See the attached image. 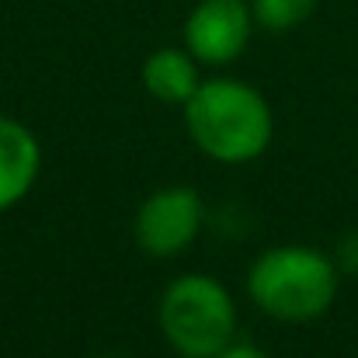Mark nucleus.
Masks as SVG:
<instances>
[{
  "label": "nucleus",
  "instance_id": "1",
  "mask_svg": "<svg viewBox=\"0 0 358 358\" xmlns=\"http://www.w3.org/2000/svg\"><path fill=\"white\" fill-rule=\"evenodd\" d=\"M185 125L195 146L220 164H247L271 143V108L250 84L202 80L185 101Z\"/></svg>",
  "mask_w": 358,
  "mask_h": 358
},
{
  "label": "nucleus",
  "instance_id": "2",
  "mask_svg": "<svg viewBox=\"0 0 358 358\" xmlns=\"http://www.w3.org/2000/svg\"><path fill=\"white\" fill-rule=\"evenodd\" d=\"M247 292L268 317L306 324L331 310L338 296V264L313 247H271L254 261Z\"/></svg>",
  "mask_w": 358,
  "mask_h": 358
},
{
  "label": "nucleus",
  "instance_id": "3",
  "mask_svg": "<svg viewBox=\"0 0 358 358\" xmlns=\"http://www.w3.org/2000/svg\"><path fill=\"white\" fill-rule=\"evenodd\" d=\"M160 331L181 358H216L234 345L237 306L216 278L181 275L164 289Z\"/></svg>",
  "mask_w": 358,
  "mask_h": 358
},
{
  "label": "nucleus",
  "instance_id": "4",
  "mask_svg": "<svg viewBox=\"0 0 358 358\" xmlns=\"http://www.w3.org/2000/svg\"><path fill=\"white\" fill-rule=\"evenodd\" d=\"M202 216H206V206L199 192L185 185L160 188L136 213V240L153 257H174L195 240Z\"/></svg>",
  "mask_w": 358,
  "mask_h": 358
},
{
  "label": "nucleus",
  "instance_id": "5",
  "mask_svg": "<svg viewBox=\"0 0 358 358\" xmlns=\"http://www.w3.org/2000/svg\"><path fill=\"white\" fill-rule=\"evenodd\" d=\"M254 10L247 0H199L185 21V45L199 63H234L250 42Z\"/></svg>",
  "mask_w": 358,
  "mask_h": 358
},
{
  "label": "nucleus",
  "instance_id": "6",
  "mask_svg": "<svg viewBox=\"0 0 358 358\" xmlns=\"http://www.w3.org/2000/svg\"><path fill=\"white\" fill-rule=\"evenodd\" d=\"M38 164L42 150L31 129H24L14 119H0V213L17 206L31 192Z\"/></svg>",
  "mask_w": 358,
  "mask_h": 358
},
{
  "label": "nucleus",
  "instance_id": "7",
  "mask_svg": "<svg viewBox=\"0 0 358 358\" xmlns=\"http://www.w3.org/2000/svg\"><path fill=\"white\" fill-rule=\"evenodd\" d=\"M199 59L188 49H157L150 52V59L143 63V87L150 91V98H157L160 105H181L195 94L199 87Z\"/></svg>",
  "mask_w": 358,
  "mask_h": 358
},
{
  "label": "nucleus",
  "instance_id": "8",
  "mask_svg": "<svg viewBox=\"0 0 358 358\" xmlns=\"http://www.w3.org/2000/svg\"><path fill=\"white\" fill-rule=\"evenodd\" d=\"M250 10H254V24L268 31H292L313 17L317 0H250Z\"/></svg>",
  "mask_w": 358,
  "mask_h": 358
},
{
  "label": "nucleus",
  "instance_id": "9",
  "mask_svg": "<svg viewBox=\"0 0 358 358\" xmlns=\"http://www.w3.org/2000/svg\"><path fill=\"white\" fill-rule=\"evenodd\" d=\"M338 264L348 268V271H358V230L341 240V247H338Z\"/></svg>",
  "mask_w": 358,
  "mask_h": 358
},
{
  "label": "nucleus",
  "instance_id": "10",
  "mask_svg": "<svg viewBox=\"0 0 358 358\" xmlns=\"http://www.w3.org/2000/svg\"><path fill=\"white\" fill-rule=\"evenodd\" d=\"M216 358H268V355H264L257 345H237V341H234V345H227Z\"/></svg>",
  "mask_w": 358,
  "mask_h": 358
},
{
  "label": "nucleus",
  "instance_id": "11",
  "mask_svg": "<svg viewBox=\"0 0 358 358\" xmlns=\"http://www.w3.org/2000/svg\"><path fill=\"white\" fill-rule=\"evenodd\" d=\"M101 358H115V355H101Z\"/></svg>",
  "mask_w": 358,
  "mask_h": 358
}]
</instances>
